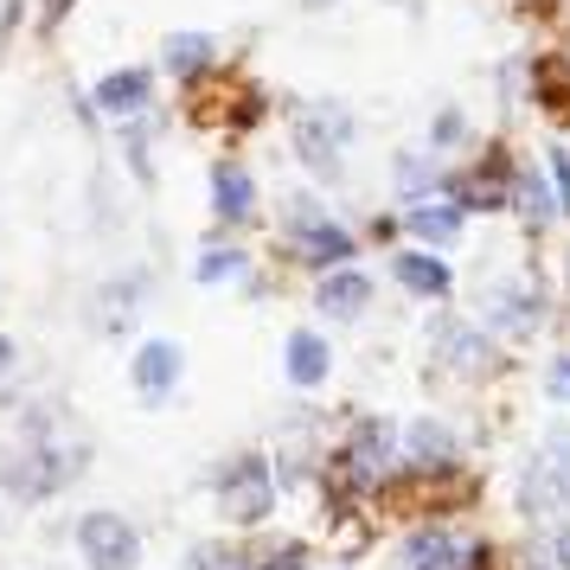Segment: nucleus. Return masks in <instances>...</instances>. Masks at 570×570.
<instances>
[{"label":"nucleus","mask_w":570,"mask_h":570,"mask_svg":"<svg viewBox=\"0 0 570 570\" xmlns=\"http://www.w3.org/2000/svg\"><path fill=\"white\" fill-rule=\"evenodd\" d=\"M212 507L232 532H263L283 507V474L263 449H237L212 468Z\"/></svg>","instance_id":"f257e3e1"},{"label":"nucleus","mask_w":570,"mask_h":570,"mask_svg":"<svg viewBox=\"0 0 570 570\" xmlns=\"http://www.w3.org/2000/svg\"><path fill=\"white\" fill-rule=\"evenodd\" d=\"M513 513L532 532H551L570 519V430H551L525 455V468L513 474Z\"/></svg>","instance_id":"f03ea898"},{"label":"nucleus","mask_w":570,"mask_h":570,"mask_svg":"<svg viewBox=\"0 0 570 570\" xmlns=\"http://www.w3.org/2000/svg\"><path fill=\"white\" fill-rule=\"evenodd\" d=\"M283 244L308 276H327V269L360 263V232H353L346 218H334L314 193H295V199L283 206Z\"/></svg>","instance_id":"7ed1b4c3"},{"label":"nucleus","mask_w":570,"mask_h":570,"mask_svg":"<svg viewBox=\"0 0 570 570\" xmlns=\"http://www.w3.org/2000/svg\"><path fill=\"white\" fill-rule=\"evenodd\" d=\"M360 141V116L334 97H321L295 116V160L302 174H314L321 186H340L346 180V148Z\"/></svg>","instance_id":"20e7f679"},{"label":"nucleus","mask_w":570,"mask_h":570,"mask_svg":"<svg viewBox=\"0 0 570 570\" xmlns=\"http://www.w3.org/2000/svg\"><path fill=\"white\" fill-rule=\"evenodd\" d=\"M83 474V449L65 442H20L7 462H0V488L13 493L20 507H46Z\"/></svg>","instance_id":"39448f33"},{"label":"nucleus","mask_w":570,"mask_h":570,"mask_svg":"<svg viewBox=\"0 0 570 570\" xmlns=\"http://www.w3.org/2000/svg\"><path fill=\"white\" fill-rule=\"evenodd\" d=\"M507 340L488 334L481 321H462V314H436L430 321V353L449 379H468V385H488L507 372V353H500Z\"/></svg>","instance_id":"423d86ee"},{"label":"nucleus","mask_w":570,"mask_h":570,"mask_svg":"<svg viewBox=\"0 0 570 570\" xmlns=\"http://www.w3.org/2000/svg\"><path fill=\"white\" fill-rule=\"evenodd\" d=\"M544 314H551V295H544V283H539V276H525V269L493 276L488 295H481V327L500 334L507 346H513V340L544 334Z\"/></svg>","instance_id":"0eeeda50"},{"label":"nucleus","mask_w":570,"mask_h":570,"mask_svg":"<svg viewBox=\"0 0 570 570\" xmlns=\"http://www.w3.org/2000/svg\"><path fill=\"white\" fill-rule=\"evenodd\" d=\"M71 551H78L83 570H141V532H135L129 513L116 507H90L71 525Z\"/></svg>","instance_id":"6e6552de"},{"label":"nucleus","mask_w":570,"mask_h":570,"mask_svg":"<svg viewBox=\"0 0 570 570\" xmlns=\"http://www.w3.org/2000/svg\"><path fill=\"white\" fill-rule=\"evenodd\" d=\"M513 180H519V167L507 160V148L488 141V155L474 160V167H462V174H449L442 193H449L468 218H507V212H513Z\"/></svg>","instance_id":"1a4fd4ad"},{"label":"nucleus","mask_w":570,"mask_h":570,"mask_svg":"<svg viewBox=\"0 0 570 570\" xmlns=\"http://www.w3.org/2000/svg\"><path fill=\"white\" fill-rule=\"evenodd\" d=\"M186 379V346L174 334H141L129 353V391L141 404H167Z\"/></svg>","instance_id":"9d476101"},{"label":"nucleus","mask_w":570,"mask_h":570,"mask_svg":"<svg viewBox=\"0 0 570 570\" xmlns=\"http://www.w3.org/2000/svg\"><path fill=\"white\" fill-rule=\"evenodd\" d=\"M206 193H212V218H218V232H244V225H257L263 218L257 174H250L244 160H232V155L206 167Z\"/></svg>","instance_id":"9b49d317"},{"label":"nucleus","mask_w":570,"mask_h":570,"mask_svg":"<svg viewBox=\"0 0 570 570\" xmlns=\"http://www.w3.org/2000/svg\"><path fill=\"white\" fill-rule=\"evenodd\" d=\"M155 83H160V65H116V71L90 83V109L109 116V122H135V116L155 109Z\"/></svg>","instance_id":"f8f14e48"},{"label":"nucleus","mask_w":570,"mask_h":570,"mask_svg":"<svg viewBox=\"0 0 570 570\" xmlns=\"http://www.w3.org/2000/svg\"><path fill=\"white\" fill-rule=\"evenodd\" d=\"M468 532L449 519H416L411 532L397 539V570H462L468 558Z\"/></svg>","instance_id":"ddd939ff"},{"label":"nucleus","mask_w":570,"mask_h":570,"mask_svg":"<svg viewBox=\"0 0 570 570\" xmlns=\"http://www.w3.org/2000/svg\"><path fill=\"white\" fill-rule=\"evenodd\" d=\"M372 302H379V283H372V269H360V263L327 269V276H314V288H308V308L327 314V321H346V327L365 321Z\"/></svg>","instance_id":"4468645a"},{"label":"nucleus","mask_w":570,"mask_h":570,"mask_svg":"<svg viewBox=\"0 0 570 570\" xmlns=\"http://www.w3.org/2000/svg\"><path fill=\"white\" fill-rule=\"evenodd\" d=\"M391 283L411 302H449L455 295V263L442 250H430V244H397L391 250Z\"/></svg>","instance_id":"2eb2a0df"},{"label":"nucleus","mask_w":570,"mask_h":570,"mask_svg":"<svg viewBox=\"0 0 570 570\" xmlns=\"http://www.w3.org/2000/svg\"><path fill=\"white\" fill-rule=\"evenodd\" d=\"M462 455H468V442L449 416H436V411L404 416V468H462Z\"/></svg>","instance_id":"dca6fc26"},{"label":"nucleus","mask_w":570,"mask_h":570,"mask_svg":"<svg viewBox=\"0 0 570 570\" xmlns=\"http://www.w3.org/2000/svg\"><path fill=\"white\" fill-rule=\"evenodd\" d=\"M397 218H404V237H416V244H430V250H455L468 232V212L449 199V193H430V199H411V206H397Z\"/></svg>","instance_id":"f3484780"},{"label":"nucleus","mask_w":570,"mask_h":570,"mask_svg":"<svg viewBox=\"0 0 570 570\" xmlns=\"http://www.w3.org/2000/svg\"><path fill=\"white\" fill-rule=\"evenodd\" d=\"M160 78L174 83H199L218 71V32H199V27H174L160 39Z\"/></svg>","instance_id":"a211bd4d"},{"label":"nucleus","mask_w":570,"mask_h":570,"mask_svg":"<svg viewBox=\"0 0 570 570\" xmlns=\"http://www.w3.org/2000/svg\"><path fill=\"white\" fill-rule=\"evenodd\" d=\"M283 379L288 391H321L334 379V346L321 327H288L283 334Z\"/></svg>","instance_id":"6ab92c4d"},{"label":"nucleus","mask_w":570,"mask_h":570,"mask_svg":"<svg viewBox=\"0 0 570 570\" xmlns=\"http://www.w3.org/2000/svg\"><path fill=\"white\" fill-rule=\"evenodd\" d=\"M513 218L525 225V232H551V225L564 218L558 193H551V180H544V167H519V180H513Z\"/></svg>","instance_id":"aec40b11"},{"label":"nucleus","mask_w":570,"mask_h":570,"mask_svg":"<svg viewBox=\"0 0 570 570\" xmlns=\"http://www.w3.org/2000/svg\"><path fill=\"white\" fill-rule=\"evenodd\" d=\"M391 186H397L404 206H411V199H430V193L449 186V167L436 160V148H411V155L397 148V155H391Z\"/></svg>","instance_id":"412c9836"},{"label":"nucleus","mask_w":570,"mask_h":570,"mask_svg":"<svg viewBox=\"0 0 570 570\" xmlns=\"http://www.w3.org/2000/svg\"><path fill=\"white\" fill-rule=\"evenodd\" d=\"M193 283L199 288H225V283L250 288V250H244V244H199V257H193Z\"/></svg>","instance_id":"4be33fe9"},{"label":"nucleus","mask_w":570,"mask_h":570,"mask_svg":"<svg viewBox=\"0 0 570 570\" xmlns=\"http://www.w3.org/2000/svg\"><path fill=\"white\" fill-rule=\"evenodd\" d=\"M532 104L544 116H570V58L564 52L532 58Z\"/></svg>","instance_id":"5701e85b"},{"label":"nucleus","mask_w":570,"mask_h":570,"mask_svg":"<svg viewBox=\"0 0 570 570\" xmlns=\"http://www.w3.org/2000/svg\"><path fill=\"white\" fill-rule=\"evenodd\" d=\"M180 570H257V558L237 539H199L180 551Z\"/></svg>","instance_id":"b1692460"},{"label":"nucleus","mask_w":570,"mask_h":570,"mask_svg":"<svg viewBox=\"0 0 570 570\" xmlns=\"http://www.w3.org/2000/svg\"><path fill=\"white\" fill-rule=\"evenodd\" d=\"M250 558H257V570H314V544L308 539H269Z\"/></svg>","instance_id":"393cba45"},{"label":"nucleus","mask_w":570,"mask_h":570,"mask_svg":"<svg viewBox=\"0 0 570 570\" xmlns=\"http://www.w3.org/2000/svg\"><path fill=\"white\" fill-rule=\"evenodd\" d=\"M468 135H474V129H468V116H462L455 104L430 116V148H436V155H449V148H468Z\"/></svg>","instance_id":"a878e982"},{"label":"nucleus","mask_w":570,"mask_h":570,"mask_svg":"<svg viewBox=\"0 0 570 570\" xmlns=\"http://www.w3.org/2000/svg\"><path fill=\"white\" fill-rule=\"evenodd\" d=\"M539 385H544V397H551V404H558V411H570V346H558V353H551V360H544Z\"/></svg>","instance_id":"bb28decb"},{"label":"nucleus","mask_w":570,"mask_h":570,"mask_svg":"<svg viewBox=\"0 0 570 570\" xmlns=\"http://www.w3.org/2000/svg\"><path fill=\"white\" fill-rule=\"evenodd\" d=\"M544 180H551V193H558V206H564V218H570V148H544Z\"/></svg>","instance_id":"cd10ccee"},{"label":"nucleus","mask_w":570,"mask_h":570,"mask_svg":"<svg viewBox=\"0 0 570 570\" xmlns=\"http://www.w3.org/2000/svg\"><path fill=\"white\" fill-rule=\"evenodd\" d=\"M263 109H269V97H263L257 83H250V90H237V116H232V129H257Z\"/></svg>","instance_id":"c85d7f7f"},{"label":"nucleus","mask_w":570,"mask_h":570,"mask_svg":"<svg viewBox=\"0 0 570 570\" xmlns=\"http://www.w3.org/2000/svg\"><path fill=\"white\" fill-rule=\"evenodd\" d=\"M544 551H551V564H558V570H570V519L544 532Z\"/></svg>","instance_id":"c756f323"},{"label":"nucleus","mask_w":570,"mask_h":570,"mask_svg":"<svg viewBox=\"0 0 570 570\" xmlns=\"http://www.w3.org/2000/svg\"><path fill=\"white\" fill-rule=\"evenodd\" d=\"M20 372V346H13V334H0V379H13Z\"/></svg>","instance_id":"7c9ffc66"},{"label":"nucleus","mask_w":570,"mask_h":570,"mask_svg":"<svg viewBox=\"0 0 570 570\" xmlns=\"http://www.w3.org/2000/svg\"><path fill=\"white\" fill-rule=\"evenodd\" d=\"M519 570H558V564H551V551H519Z\"/></svg>","instance_id":"2f4dec72"},{"label":"nucleus","mask_w":570,"mask_h":570,"mask_svg":"<svg viewBox=\"0 0 570 570\" xmlns=\"http://www.w3.org/2000/svg\"><path fill=\"white\" fill-rule=\"evenodd\" d=\"M327 7H340V0H302V13H327Z\"/></svg>","instance_id":"473e14b6"},{"label":"nucleus","mask_w":570,"mask_h":570,"mask_svg":"<svg viewBox=\"0 0 570 570\" xmlns=\"http://www.w3.org/2000/svg\"><path fill=\"white\" fill-rule=\"evenodd\" d=\"M532 7H539V13H544V7H564V0H532Z\"/></svg>","instance_id":"72a5a7b5"},{"label":"nucleus","mask_w":570,"mask_h":570,"mask_svg":"<svg viewBox=\"0 0 570 570\" xmlns=\"http://www.w3.org/2000/svg\"><path fill=\"white\" fill-rule=\"evenodd\" d=\"M564 58H570V32H564Z\"/></svg>","instance_id":"f704fd0d"},{"label":"nucleus","mask_w":570,"mask_h":570,"mask_svg":"<svg viewBox=\"0 0 570 570\" xmlns=\"http://www.w3.org/2000/svg\"><path fill=\"white\" fill-rule=\"evenodd\" d=\"M334 570H346V564H334Z\"/></svg>","instance_id":"c9c22d12"}]
</instances>
